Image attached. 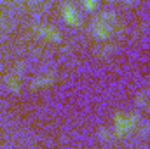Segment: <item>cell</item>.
Listing matches in <instances>:
<instances>
[{"label": "cell", "mask_w": 150, "mask_h": 149, "mask_svg": "<svg viewBox=\"0 0 150 149\" xmlns=\"http://www.w3.org/2000/svg\"><path fill=\"white\" fill-rule=\"evenodd\" d=\"M136 126H138V116L136 114H122V112H117L113 116V137L115 139H124Z\"/></svg>", "instance_id": "obj_1"}, {"label": "cell", "mask_w": 150, "mask_h": 149, "mask_svg": "<svg viewBox=\"0 0 150 149\" xmlns=\"http://www.w3.org/2000/svg\"><path fill=\"white\" fill-rule=\"evenodd\" d=\"M113 23H115V21H113ZM93 34L98 39H103V40L108 39L110 34H112V23H108V19H107L105 16H101L100 19L94 21V25H93Z\"/></svg>", "instance_id": "obj_2"}, {"label": "cell", "mask_w": 150, "mask_h": 149, "mask_svg": "<svg viewBox=\"0 0 150 149\" xmlns=\"http://www.w3.org/2000/svg\"><path fill=\"white\" fill-rule=\"evenodd\" d=\"M63 18H65V21L68 23V25H72V27H77L79 25V14H77V11H75L74 5H70V4H67L65 7H63Z\"/></svg>", "instance_id": "obj_3"}, {"label": "cell", "mask_w": 150, "mask_h": 149, "mask_svg": "<svg viewBox=\"0 0 150 149\" xmlns=\"http://www.w3.org/2000/svg\"><path fill=\"white\" fill-rule=\"evenodd\" d=\"M37 32L40 34V37L47 39V40H52V42H58L59 40V32L52 27H38Z\"/></svg>", "instance_id": "obj_4"}, {"label": "cell", "mask_w": 150, "mask_h": 149, "mask_svg": "<svg viewBox=\"0 0 150 149\" xmlns=\"http://www.w3.org/2000/svg\"><path fill=\"white\" fill-rule=\"evenodd\" d=\"M52 82H54V74H45L33 79L32 81V88H45V86H49Z\"/></svg>", "instance_id": "obj_5"}, {"label": "cell", "mask_w": 150, "mask_h": 149, "mask_svg": "<svg viewBox=\"0 0 150 149\" xmlns=\"http://www.w3.org/2000/svg\"><path fill=\"white\" fill-rule=\"evenodd\" d=\"M7 86H9V90L11 91H19V86H21V82H19V77L16 74H12V75H9V79H7Z\"/></svg>", "instance_id": "obj_6"}, {"label": "cell", "mask_w": 150, "mask_h": 149, "mask_svg": "<svg viewBox=\"0 0 150 149\" xmlns=\"http://www.w3.org/2000/svg\"><path fill=\"white\" fill-rule=\"evenodd\" d=\"M100 137H101V140H107V142H108V140H112V139H115V137H113V133H110L108 130H101V132H100Z\"/></svg>", "instance_id": "obj_7"}, {"label": "cell", "mask_w": 150, "mask_h": 149, "mask_svg": "<svg viewBox=\"0 0 150 149\" xmlns=\"http://www.w3.org/2000/svg\"><path fill=\"white\" fill-rule=\"evenodd\" d=\"M82 4H84V7L87 11H93L96 7V0H82Z\"/></svg>", "instance_id": "obj_8"}, {"label": "cell", "mask_w": 150, "mask_h": 149, "mask_svg": "<svg viewBox=\"0 0 150 149\" xmlns=\"http://www.w3.org/2000/svg\"><path fill=\"white\" fill-rule=\"evenodd\" d=\"M136 102H138V105H145V104H147V98H145V97H138Z\"/></svg>", "instance_id": "obj_9"}, {"label": "cell", "mask_w": 150, "mask_h": 149, "mask_svg": "<svg viewBox=\"0 0 150 149\" xmlns=\"http://www.w3.org/2000/svg\"><path fill=\"white\" fill-rule=\"evenodd\" d=\"M126 4H133V2H136V0H124Z\"/></svg>", "instance_id": "obj_10"}]
</instances>
